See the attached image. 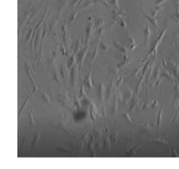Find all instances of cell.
Instances as JSON below:
<instances>
[{
    "instance_id": "cell-60",
    "label": "cell",
    "mask_w": 179,
    "mask_h": 169,
    "mask_svg": "<svg viewBox=\"0 0 179 169\" xmlns=\"http://www.w3.org/2000/svg\"><path fill=\"white\" fill-rule=\"evenodd\" d=\"M165 1V0H157L156 2H155V5H159V4H161L162 3H163Z\"/></svg>"
},
{
    "instance_id": "cell-39",
    "label": "cell",
    "mask_w": 179,
    "mask_h": 169,
    "mask_svg": "<svg viewBox=\"0 0 179 169\" xmlns=\"http://www.w3.org/2000/svg\"><path fill=\"white\" fill-rule=\"evenodd\" d=\"M109 4L113 6L114 8L115 9L116 11H119L120 10V5H119V1L118 0H110L108 1Z\"/></svg>"
},
{
    "instance_id": "cell-31",
    "label": "cell",
    "mask_w": 179,
    "mask_h": 169,
    "mask_svg": "<svg viewBox=\"0 0 179 169\" xmlns=\"http://www.w3.org/2000/svg\"><path fill=\"white\" fill-rule=\"evenodd\" d=\"M80 46H81V39L79 38L77 40H76L75 46H74V52L75 53L76 55H78V54L80 53Z\"/></svg>"
},
{
    "instance_id": "cell-18",
    "label": "cell",
    "mask_w": 179,
    "mask_h": 169,
    "mask_svg": "<svg viewBox=\"0 0 179 169\" xmlns=\"http://www.w3.org/2000/svg\"><path fill=\"white\" fill-rule=\"evenodd\" d=\"M75 64H76V54L74 52L69 55V58H68V60H67V64H66V66H67L68 69H71Z\"/></svg>"
},
{
    "instance_id": "cell-55",
    "label": "cell",
    "mask_w": 179,
    "mask_h": 169,
    "mask_svg": "<svg viewBox=\"0 0 179 169\" xmlns=\"http://www.w3.org/2000/svg\"><path fill=\"white\" fill-rule=\"evenodd\" d=\"M119 20H120V25H121V27H122V28H127V23L125 22V20H124L122 18H121Z\"/></svg>"
},
{
    "instance_id": "cell-11",
    "label": "cell",
    "mask_w": 179,
    "mask_h": 169,
    "mask_svg": "<svg viewBox=\"0 0 179 169\" xmlns=\"http://www.w3.org/2000/svg\"><path fill=\"white\" fill-rule=\"evenodd\" d=\"M42 33H43L42 28L38 30V32H36L35 44H34V51H35V53H38V48H39L40 40H41V39H42Z\"/></svg>"
},
{
    "instance_id": "cell-9",
    "label": "cell",
    "mask_w": 179,
    "mask_h": 169,
    "mask_svg": "<svg viewBox=\"0 0 179 169\" xmlns=\"http://www.w3.org/2000/svg\"><path fill=\"white\" fill-rule=\"evenodd\" d=\"M83 84L85 85L87 88H88V89L92 90L94 89V86H93V83H92V69H89V72H88V75L85 78V80H83Z\"/></svg>"
},
{
    "instance_id": "cell-58",
    "label": "cell",
    "mask_w": 179,
    "mask_h": 169,
    "mask_svg": "<svg viewBox=\"0 0 179 169\" xmlns=\"http://www.w3.org/2000/svg\"><path fill=\"white\" fill-rule=\"evenodd\" d=\"M157 104H158V102H157V100H154V101H152L151 103H150V106H151L152 108H154V107H155Z\"/></svg>"
},
{
    "instance_id": "cell-61",
    "label": "cell",
    "mask_w": 179,
    "mask_h": 169,
    "mask_svg": "<svg viewBox=\"0 0 179 169\" xmlns=\"http://www.w3.org/2000/svg\"><path fill=\"white\" fill-rule=\"evenodd\" d=\"M171 155H172V156H177V153H176L175 150H174V149L171 150Z\"/></svg>"
},
{
    "instance_id": "cell-62",
    "label": "cell",
    "mask_w": 179,
    "mask_h": 169,
    "mask_svg": "<svg viewBox=\"0 0 179 169\" xmlns=\"http://www.w3.org/2000/svg\"><path fill=\"white\" fill-rule=\"evenodd\" d=\"M45 1H46V0H43V1H42V2H45Z\"/></svg>"
},
{
    "instance_id": "cell-2",
    "label": "cell",
    "mask_w": 179,
    "mask_h": 169,
    "mask_svg": "<svg viewBox=\"0 0 179 169\" xmlns=\"http://www.w3.org/2000/svg\"><path fill=\"white\" fill-rule=\"evenodd\" d=\"M79 72H80V69H79V65L75 64L73 68L71 69V84L73 86L74 89L76 88V85L78 83V78H79Z\"/></svg>"
},
{
    "instance_id": "cell-20",
    "label": "cell",
    "mask_w": 179,
    "mask_h": 169,
    "mask_svg": "<svg viewBox=\"0 0 179 169\" xmlns=\"http://www.w3.org/2000/svg\"><path fill=\"white\" fill-rule=\"evenodd\" d=\"M94 143H95V139H94V136L93 135V136H91V137L89 138V139H88V148H89L93 157H95V153H94Z\"/></svg>"
},
{
    "instance_id": "cell-24",
    "label": "cell",
    "mask_w": 179,
    "mask_h": 169,
    "mask_svg": "<svg viewBox=\"0 0 179 169\" xmlns=\"http://www.w3.org/2000/svg\"><path fill=\"white\" fill-rule=\"evenodd\" d=\"M66 4H67V1L66 0H60L59 1V9H58V17L57 18H60V16L61 14L62 11L64 10V8L66 7Z\"/></svg>"
},
{
    "instance_id": "cell-13",
    "label": "cell",
    "mask_w": 179,
    "mask_h": 169,
    "mask_svg": "<svg viewBox=\"0 0 179 169\" xmlns=\"http://www.w3.org/2000/svg\"><path fill=\"white\" fill-rule=\"evenodd\" d=\"M136 125L141 128V131H143L144 132H151L153 130L154 124L153 123H149V124H135Z\"/></svg>"
},
{
    "instance_id": "cell-27",
    "label": "cell",
    "mask_w": 179,
    "mask_h": 169,
    "mask_svg": "<svg viewBox=\"0 0 179 169\" xmlns=\"http://www.w3.org/2000/svg\"><path fill=\"white\" fill-rule=\"evenodd\" d=\"M130 62H131V60L129 59V57L128 56V55H124V58H123V60H122V61L120 62L117 66H118V68L121 69V68H123V67L126 66V65H128Z\"/></svg>"
},
{
    "instance_id": "cell-26",
    "label": "cell",
    "mask_w": 179,
    "mask_h": 169,
    "mask_svg": "<svg viewBox=\"0 0 179 169\" xmlns=\"http://www.w3.org/2000/svg\"><path fill=\"white\" fill-rule=\"evenodd\" d=\"M94 139H95V143L96 145H99L101 143V137H102V131L100 129H95L94 131Z\"/></svg>"
},
{
    "instance_id": "cell-17",
    "label": "cell",
    "mask_w": 179,
    "mask_h": 169,
    "mask_svg": "<svg viewBox=\"0 0 179 169\" xmlns=\"http://www.w3.org/2000/svg\"><path fill=\"white\" fill-rule=\"evenodd\" d=\"M90 117H91L92 120L94 121V122H95L96 121V117H97L98 115V111L97 109H96L95 105H94V103H90Z\"/></svg>"
},
{
    "instance_id": "cell-21",
    "label": "cell",
    "mask_w": 179,
    "mask_h": 169,
    "mask_svg": "<svg viewBox=\"0 0 179 169\" xmlns=\"http://www.w3.org/2000/svg\"><path fill=\"white\" fill-rule=\"evenodd\" d=\"M67 69L68 68H66L65 65L61 64L60 66V75H61L62 79H64L65 81L67 80L68 78V71H67Z\"/></svg>"
},
{
    "instance_id": "cell-45",
    "label": "cell",
    "mask_w": 179,
    "mask_h": 169,
    "mask_svg": "<svg viewBox=\"0 0 179 169\" xmlns=\"http://www.w3.org/2000/svg\"><path fill=\"white\" fill-rule=\"evenodd\" d=\"M33 33H34V28L30 29V31H29V32H28L27 35H26V43H27V42H28V40H30V39L32 37V35H33Z\"/></svg>"
},
{
    "instance_id": "cell-14",
    "label": "cell",
    "mask_w": 179,
    "mask_h": 169,
    "mask_svg": "<svg viewBox=\"0 0 179 169\" xmlns=\"http://www.w3.org/2000/svg\"><path fill=\"white\" fill-rule=\"evenodd\" d=\"M117 111H118V97L115 95L114 97V101L113 103H112L111 109H110V114H111L112 117L115 116L116 113H117Z\"/></svg>"
},
{
    "instance_id": "cell-29",
    "label": "cell",
    "mask_w": 179,
    "mask_h": 169,
    "mask_svg": "<svg viewBox=\"0 0 179 169\" xmlns=\"http://www.w3.org/2000/svg\"><path fill=\"white\" fill-rule=\"evenodd\" d=\"M114 45H115V46L116 48L119 49L120 51H121L122 54H124V55H127V52H128V47H126V46H122V45H121L120 43H118L117 41H114Z\"/></svg>"
},
{
    "instance_id": "cell-41",
    "label": "cell",
    "mask_w": 179,
    "mask_h": 169,
    "mask_svg": "<svg viewBox=\"0 0 179 169\" xmlns=\"http://www.w3.org/2000/svg\"><path fill=\"white\" fill-rule=\"evenodd\" d=\"M66 46H64L63 44H61L60 43V51L61 52V54L64 55V56H67V55H68V53H67V51L66 50V47H65Z\"/></svg>"
},
{
    "instance_id": "cell-25",
    "label": "cell",
    "mask_w": 179,
    "mask_h": 169,
    "mask_svg": "<svg viewBox=\"0 0 179 169\" xmlns=\"http://www.w3.org/2000/svg\"><path fill=\"white\" fill-rule=\"evenodd\" d=\"M163 108H161L158 111V114H157V118H156V129L159 130L160 126H161L162 124V119H163Z\"/></svg>"
},
{
    "instance_id": "cell-23",
    "label": "cell",
    "mask_w": 179,
    "mask_h": 169,
    "mask_svg": "<svg viewBox=\"0 0 179 169\" xmlns=\"http://www.w3.org/2000/svg\"><path fill=\"white\" fill-rule=\"evenodd\" d=\"M43 55H44V48L42 47V48H40V50L37 53V56H36L35 59L33 60V66H36V65L39 62L40 60H41L42 57H43Z\"/></svg>"
},
{
    "instance_id": "cell-47",
    "label": "cell",
    "mask_w": 179,
    "mask_h": 169,
    "mask_svg": "<svg viewBox=\"0 0 179 169\" xmlns=\"http://www.w3.org/2000/svg\"><path fill=\"white\" fill-rule=\"evenodd\" d=\"M56 148H57L58 150H60V151H61V152H65V153L74 154V152L72 151V150H70V149H67L66 147H56Z\"/></svg>"
},
{
    "instance_id": "cell-53",
    "label": "cell",
    "mask_w": 179,
    "mask_h": 169,
    "mask_svg": "<svg viewBox=\"0 0 179 169\" xmlns=\"http://www.w3.org/2000/svg\"><path fill=\"white\" fill-rule=\"evenodd\" d=\"M79 12H80V10L77 11V12H74V14H73L71 17H70V18H69V21H70V22L73 23V22H74V20H75V18H76V17H77V15H78V13H79Z\"/></svg>"
},
{
    "instance_id": "cell-50",
    "label": "cell",
    "mask_w": 179,
    "mask_h": 169,
    "mask_svg": "<svg viewBox=\"0 0 179 169\" xmlns=\"http://www.w3.org/2000/svg\"><path fill=\"white\" fill-rule=\"evenodd\" d=\"M163 9V7H161V6H157V7H155V8H154V11L152 12V17H155L157 15V13L160 12V11Z\"/></svg>"
},
{
    "instance_id": "cell-48",
    "label": "cell",
    "mask_w": 179,
    "mask_h": 169,
    "mask_svg": "<svg viewBox=\"0 0 179 169\" xmlns=\"http://www.w3.org/2000/svg\"><path fill=\"white\" fill-rule=\"evenodd\" d=\"M80 102H81V100L80 99V97H76L75 98H74V104H75V106L77 107L78 109H80V106H81V104H80Z\"/></svg>"
},
{
    "instance_id": "cell-43",
    "label": "cell",
    "mask_w": 179,
    "mask_h": 169,
    "mask_svg": "<svg viewBox=\"0 0 179 169\" xmlns=\"http://www.w3.org/2000/svg\"><path fill=\"white\" fill-rule=\"evenodd\" d=\"M160 68H161V63H160V65H158L156 68V69H155V79H154V83H155L157 80H158V78H159V71H160Z\"/></svg>"
},
{
    "instance_id": "cell-1",
    "label": "cell",
    "mask_w": 179,
    "mask_h": 169,
    "mask_svg": "<svg viewBox=\"0 0 179 169\" xmlns=\"http://www.w3.org/2000/svg\"><path fill=\"white\" fill-rule=\"evenodd\" d=\"M57 98H58V101L60 102V103L62 106H64L67 110L71 111V107H69L71 106V101H70V97L66 90H64L61 93H60L57 96Z\"/></svg>"
},
{
    "instance_id": "cell-34",
    "label": "cell",
    "mask_w": 179,
    "mask_h": 169,
    "mask_svg": "<svg viewBox=\"0 0 179 169\" xmlns=\"http://www.w3.org/2000/svg\"><path fill=\"white\" fill-rule=\"evenodd\" d=\"M136 46H137V45L135 43V40L132 39V38H130V37H128V50L133 51L134 49L136 47Z\"/></svg>"
},
{
    "instance_id": "cell-54",
    "label": "cell",
    "mask_w": 179,
    "mask_h": 169,
    "mask_svg": "<svg viewBox=\"0 0 179 169\" xmlns=\"http://www.w3.org/2000/svg\"><path fill=\"white\" fill-rule=\"evenodd\" d=\"M100 46H101V48L102 49V50H105V51H107L108 49H109V46L107 44H105V43L102 42L101 44H100Z\"/></svg>"
},
{
    "instance_id": "cell-30",
    "label": "cell",
    "mask_w": 179,
    "mask_h": 169,
    "mask_svg": "<svg viewBox=\"0 0 179 169\" xmlns=\"http://www.w3.org/2000/svg\"><path fill=\"white\" fill-rule=\"evenodd\" d=\"M142 13H143V15H144V16L149 19V22L152 23V25H153L155 27H157V18H155V17H150L149 15H148L143 10H142Z\"/></svg>"
},
{
    "instance_id": "cell-51",
    "label": "cell",
    "mask_w": 179,
    "mask_h": 169,
    "mask_svg": "<svg viewBox=\"0 0 179 169\" xmlns=\"http://www.w3.org/2000/svg\"><path fill=\"white\" fill-rule=\"evenodd\" d=\"M153 141H155V142H158V143H163V144H168V142L165 140L164 138H155V139H153Z\"/></svg>"
},
{
    "instance_id": "cell-7",
    "label": "cell",
    "mask_w": 179,
    "mask_h": 169,
    "mask_svg": "<svg viewBox=\"0 0 179 169\" xmlns=\"http://www.w3.org/2000/svg\"><path fill=\"white\" fill-rule=\"evenodd\" d=\"M111 138H110V133H109V129L107 128L106 130V135L105 138H104L103 140V145H104V149L107 152L110 151V148H111Z\"/></svg>"
},
{
    "instance_id": "cell-52",
    "label": "cell",
    "mask_w": 179,
    "mask_h": 169,
    "mask_svg": "<svg viewBox=\"0 0 179 169\" xmlns=\"http://www.w3.org/2000/svg\"><path fill=\"white\" fill-rule=\"evenodd\" d=\"M117 137H118V134L117 132H112L111 133V136H110V138H111V141H113V142H116L117 141Z\"/></svg>"
},
{
    "instance_id": "cell-56",
    "label": "cell",
    "mask_w": 179,
    "mask_h": 169,
    "mask_svg": "<svg viewBox=\"0 0 179 169\" xmlns=\"http://www.w3.org/2000/svg\"><path fill=\"white\" fill-rule=\"evenodd\" d=\"M122 82H123V78H122V77H119V80H118L117 83H116V88H117V89L120 88V86L121 85Z\"/></svg>"
},
{
    "instance_id": "cell-59",
    "label": "cell",
    "mask_w": 179,
    "mask_h": 169,
    "mask_svg": "<svg viewBox=\"0 0 179 169\" xmlns=\"http://www.w3.org/2000/svg\"><path fill=\"white\" fill-rule=\"evenodd\" d=\"M173 18L176 20V22H177V23H178V22H179V12H177V13H176L175 18Z\"/></svg>"
},
{
    "instance_id": "cell-5",
    "label": "cell",
    "mask_w": 179,
    "mask_h": 169,
    "mask_svg": "<svg viewBox=\"0 0 179 169\" xmlns=\"http://www.w3.org/2000/svg\"><path fill=\"white\" fill-rule=\"evenodd\" d=\"M61 31H62V38H63L64 43L66 47H69L70 43H71V39H70L69 33H68L67 28H66V24L61 23Z\"/></svg>"
},
{
    "instance_id": "cell-28",
    "label": "cell",
    "mask_w": 179,
    "mask_h": 169,
    "mask_svg": "<svg viewBox=\"0 0 179 169\" xmlns=\"http://www.w3.org/2000/svg\"><path fill=\"white\" fill-rule=\"evenodd\" d=\"M52 77H53L54 81H56V83H58L60 86H62V85H63L62 84V81H61V79L60 78V76H59V74H58V72H57V69H55V68H52Z\"/></svg>"
},
{
    "instance_id": "cell-3",
    "label": "cell",
    "mask_w": 179,
    "mask_h": 169,
    "mask_svg": "<svg viewBox=\"0 0 179 169\" xmlns=\"http://www.w3.org/2000/svg\"><path fill=\"white\" fill-rule=\"evenodd\" d=\"M55 125L57 126V128L62 130V131H65L66 133H67L69 136H71V137L76 139L75 136H74V134L73 133V131H72L71 130H70L69 128L67 127V125H66V122H65V120H64V119H60V120L57 121V122L55 123Z\"/></svg>"
},
{
    "instance_id": "cell-15",
    "label": "cell",
    "mask_w": 179,
    "mask_h": 169,
    "mask_svg": "<svg viewBox=\"0 0 179 169\" xmlns=\"http://www.w3.org/2000/svg\"><path fill=\"white\" fill-rule=\"evenodd\" d=\"M58 50H60L59 48H56L54 51H52L51 55L48 58V65L50 67H53L54 63L56 61V59H57V56H58Z\"/></svg>"
},
{
    "instance_id": "cell-42",
    "label": "cell",
    "mask_w": 179,
    "mask_h": 169,
    "mask_svg": "<svg viewBox=\"0 0 179 169\" xmlns=\"http://www.w3.org/2000/svg\"><path fill=\"white\" fill-rule=\"evenodd\" d=\"M48 33H50V30L47 28V26L46 25H45L44 26V28H43V33H42V39L41 40H43L45 38H46V36L48 34Z\"/></svg>"
},
{
    "instance_id": "cell-22",
    "label": "cell",
    "mask_w": 179,
    "mask_h": 169,
    "mask_svg": "<svg viewBox=\"0 0 179 169\" xmlns=\"http://www.w3.org/2000/svg\"><path fill=\"white\" fill-rule=\"evenodd\" d=\"M108 69H109V74L110 75H112V77H116L118 75V73L120 71V69L118 68V66H114V65H109L108 67Z\"/></svg>"
},
{
    "instance_id": "cell-35",
    "label": "cell",
    "mask_w": 179,
    "mask_h": 169,
    "mask_svg": "<svg viewBox=\"0 0 179 169\" xmlns=\"http://www.w3.org/2000/svg\"><path fill=\"white\" fill-rule=\"evenodd\" d=\"M97 55H98V45H96L95 48H94V55H93V56H92V60H90V63H89L90 69H92V67H93V63H94V61L95 60Z\"/></svg>"
},
{
    "instance_id": "cell-8",
    "label": "cell",
    "mask_w": 179,
    "mask_h": 169,
    "mask_svg": "<svg viewBox=\"0 0 179 169\" xmlns=\"http://www.w3.org/2000/svg\"><path fill=\"white\" fill-rule=\"evenodd\" d=\"M115 77H113V79L111 80V82L109 83L107 88L106 89V101H109V99L112 97L114 91V87H115Z\"/></svg>"
},
{
    "instance_id": "cell-32",
    "label": "cell",
    "mask_w": 179,
    "mask_h": 169,
    "mask_svg": "<svg viewBox=\"0 0 179 169\" xmlns=\"http://www.w3.org/2000/svg\"><path fill=\"white\" fill-rule=\"evenodd\" d=\"M39 138H40V132H39V131H38L37 132L35 133V135H34L33 140H32V150L34 149V147H35L36 144L38 143V139H39Z\"/></svg>"
},
{
    "instance_id": "cell-4",
    "label": "cell",
    "mask_w": 179,
    "mask_h": 169,
    "mask_svg": "<svg viewBox=\"0 0 179 169\" xmlns=\"http://www.w3.org/2000/svg\"><path fill=\"white\" fill-rule=\"evenodd\" d=\"M88 48H89V46H85L83 49L81 51H80V53L77 55L78 57V61H79V69H80V72L81 71L82 69V66H83V63H84V60H85L86 56H87V54L88 52Z\"/></svg>"
},
{
    "instance_id": "cell-57",
    "label": "cell",
    "mask_w": 179,
    "mask_h": 169,
    "mask_svg": "<svg viewBox=\"0 0 179 169\" xmlns=\"http://www.w3.org/2000/svg\"><path fill=\"white\" fill-rule=\"evenodd\" d=\"M116 96H117L118 97V100L120 101V102H122L123 101V97H122V96H121V94L120 93V91H116Z\"/></svg>"
},
{
    "instance_id": "cell-44",
    "label": "cell",
    "mask_w": 179,
    "mask_h": 169,
    "mask_svg": "<svg viewBox=\"0 0 179 169\" xmlns=\"http://www.w3.org/2000/svg\"><path fill=\"white\" fill-rule=\"evenodd\" d=\"M105 22V19L104 18H99L95 21V24H94V26H95V28H98L99 26H102Z\"/></svg>"
},
{
    "instance_id": "cell-19",
    "label": "cell",
    "mask_w": 179,
    "mask_h": 169,
    "mask_svg": "<svg viewBox=\"0 0 179 169\" xmlns=\"http://www.w3.org/2000/svg\"><path fill=\"white\" fill-rule=\"evenodd\" d=\"M143 34H144V44L147 45L149 42V40L150 38V35H151V32H150V29H149V26L148 23H146L145 26V29L143 31Z\"/></svg>"
},
{
    "instance_id": "cell-37",
    "label": "cell",
    "mask_w": 179,
    "mask_h": 169,
    "mask_svg": "<svg viewBox=\"0 0 179 169\" xmlns=\"http://www.w3.org/2000/svg\"><path fill=\"white\" fill-rule=\"evenodd\" d=\"M140 147V145H135V147H134L133 149L129 150V151H128L127 153H126V155L127 156H133V155H135V153H136V151L138 150V148Z\"/></svg>"
},
{
    "instance_id": "cell-6",
    "label": "cell",
    "mask_w": 179,
    "mask_h": 169,
    "mask_svg": "<svg viewBox=\"0 0 179 169\" xmlns=\"http://www.w3.org/2000/svg\"><path fill=\"white\" fill-rule=\"evenodd\" d=\"M94 22L91 21L89 22V24L87 26V29H86V40H85V46H88L90 42V40H91V35H92V32L94 30Z\"/></svg>"
},
{
    "instance_id": "cell-36",
    "label": "cell",
    "mask_w": 179,
    "mask_h": 169,
    "mask_svg": "<svg viewBox=\"0 0 179 169\" xmlns=\"http://www.w3.org/2000/svg\"><path fill=\"white\" fill-rule=\"evenodd\" d=\"M169 61H170L171 65H172V67H173V70H174V74H175V75L179 78V67H178V65H177V63L173 62L172 60H169Z\"/></svg>"
},
{
    "instance_id": "cell-33",
    "label": "cell",
    "mask_w": 179,
    "mask_h": 169,
    "mask_svg": "<svg viewBox=\"0 0 179 169\" xmlns=\"http://www.w3.org/2000/svg\"><path fill=\"white\" fill-rule=\"evenodd\" d=\"M39 92H40V95H41V97H42V99L46 102V103H51V97L48 96L47 94H46V92H45L44 90H39Z\"/></svg>"
},
{
    "instance_id": "cell-12",
    "label": "cell",
    "mask_w": 179,
    "mask_h": 169,
    "mask_svg": "<svg viewBox=\"0 0 179 169\" xmlns=\"http://www.w3.org/2000/svg\"><path fill=\"white\" fill-rule=\"evenodd\" d=\"M125 97H124V103H125V105H127L128 103H129L130 100H131L132 98H133V96H134V91L132 90L130 88H128V87H126L125 88Z\"/></svg>"
},
{
    "instance_id": "cell-10",
    "label": "cell",
    "mask_w": 179,
    "mask_h": 169,
    "mask_svg": "<svg viewBox=\"0 0 179 169\" xmlns=\"http://www.w3.org/2000/svg\"><path fill=\"white\" fill-rule=\"evenodd\" d=\"M25 70H26V74H27V75L29 76V78H30L32 85H35L36 83H35V81H34V78H33V71H32V68L31 67L30 63L25 62Z\"/></svg>"
},
{
    "instance_id": "cell-16",
    "label": "cell",
    "mask_w": 179,
    "mask_h": 169,
    "mask_svg": "<svg viewBox=\"0 0 179 169\" xmlns=\"http://www.w3.org/2000/svg\"><path fill=\"white\" fill-rule=\"evenodd\" d=\"M98 97H99V100L102 103H103L104 101V97H105V92H106V89L105 86H104L103 83H101L99 85V89H98Z\"/></svg>"
},
{
    "instance_id": "cell-38",
    "label": "cell",
    "mask_w": 179,
    "mask_h": 169,
    "mask_svg": "<svg viewBox=\"0 0 179 169\" xmlns=\"http://www.w3.org/2000/svg\"><path fill=\"white\" fill-rule=\"evenodd\" d=\"M27 116H28V117H29V125H35V122H34V118H33V115H32V109L29 110V111H28V113H27Z\"/></svg>"
},
{
    "instance_id": "cell-49",
    "label": "cell",
    "mask_w": 179,
    "mask_h": 169,
    "mask_svg": "<svg viewBox=\"0 0 179 169\" xmlns=\"http://www.w3.org/2000/svg\"><path fill=\"white\" fill-rule=\"evenodd\" d=\"M122 117H123V118L126 119V120H127L128 123L133 124V122H132L131 118H130V117H129V114H128V112H124L123 114H122Z\"/></svg>"
},
{
    "instance_id": "cell-40",
    "label": "cell",
    "mask_w": 179,
    "mask_h": 169,
    "mask_svg": "<svg viewBox=\"0 0 179 169\" xmlns=\"http://www.w3.org/2000/svg\"><path fill=\"white\" fill-rule=\"evenodd\" d=\"M32 93H31V94L29 95V96H28L27 97H26V100H25V102H24V103H23V105H22V107H21V109H20L19 111H18V116H20V114H21V112H22V111H23V110H24V108H25V107H26V103H27V102H28V101H29V99H30V97H32Z\"/></svg>"
},
{
    "instance_id": "cell-46",
    "label": "cell",
    "mask_w": 179,
    "mask_h": 169,
    "mask_svg": "<svg viewBox=\"0 0 179 169\" xmlns=\"http://www.w3.org/2000/svg\"><path fill=\"white\" fill-rule=\"evenodd\" d=\"M161 76L162 77H166V78L169 79V80H170L171 82H172V83L174 82V80H173V78H172V76H171L170 74H169V73L168 72V71H164V72H163V74H162Z\"/></svg>"
}]
</instances>
